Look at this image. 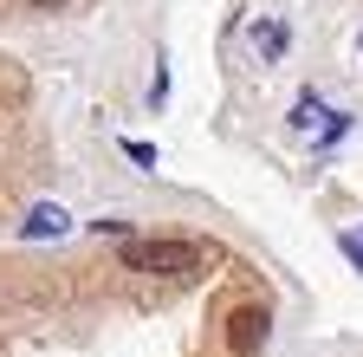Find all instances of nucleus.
<instances>
[{
	"instance_id": "f257e3e1",
	"label": "nucleus",
	"mask_w": 363,
	"mask_h": 357,
	"mask_svg": "<svg viewBox=\"0 0 363 357\" xmlns=\"http://www.w3.org/2000/svg\"><path fill=\"white\" fill-rule=\"evenodd\" d=\"M123 266L130 273H195L201 247L195 241H123Z\"/></svg>"
},
{
	"instance_id": "f03ea898",
	"label": "nucleus",
	"mask_w": 363,
	"mask_h": 357,
	"mask_svg": "<svg viewBox=\"0 0 363 357\" xmlns=\"http://www.w3.org/2000/svg\"><path fill=\"white\" fill-rule=\"evenodd\" d=\"M292 130H305V137H318V143H337L344 130H350V117H337V111H325L311 92L292 104Z\"/></svg>"
},
{
	"instance_id": "7ed1b4c3",
	"label": "nucleus",
	"mask_w": 363,
	"mask_h": 357,
	"mask_svg": "<svg viewBox=\"0 0 363 357\" xmlns=\"http://www.w3.org/2000/svg\"><path fill=\"white\" fill-rule=\"evenodd\" d=\"M259 338H266V312H259V305H240V312H227V344H234L240 357H247Z\"/></svg>"
},
{
	"instance_id": "20e7f679",
	"label": "nucleus",
	"mask_w": 363,
	"mask_h": 357,
	"mask_svg": "<svg viewBox=\"0 0 363 357\" xmlns=\"http://www.w3.org/2000/svg\"><path fill=\"white\" fill-rule=\"evenodd\" d=\"M72 228V214L59 208V202H39V208H26V221H20V234L26 241H45V234H65Z\"/></svg>"
},
{
	"instance_id": "39448f33",
	"label": "nucleus",
	"mask_w": 363,
	"mask_h": 357,
	"mask_svg": "<svg viewBox=\"0 0 363 357\" xmlns=\"http://www.w3.org/2000/svg\"><path fill=\"white\" fill-rule=\"evenodd\" d=\"M247 39H253V53H259L266 65H272V59H286V26H279V20H253Z\"/></svg>"
},
{
	"instance_id": "423d86ee",
	"label": "nucleus",
	"mask_w": 363,
	"mask_h": 357,
	"mask_svg": "<svg viewBox=\"0 0 363 357\" xmlns=\"http://www.w3.org/2000/svg\"><path fill=\"white\" fill-rule=\"evenodd\" d=\"M123 156L136 163V169H156L162 156H156V143H143V137H123Z\"/></svg>"
},
{
	"instance_id": "0eeeda50",
	"label": "nucleus",
	"mask_w": 363,
	"mask_h": 357,
	"mask_svg": "<svg viewBox=\"0 0 363 357\" xmlns=\"http://www.w3.org/2000/svg\"><path fill=\"white\" fill-rule=\"evenodd\" d=\"M337 247H344V260L363 273V234H337Z\"/></svg>"
},
{
	"instance_id": "6e6552de",
	"label": "nucleus",
	"mask_w": 363,
	"mask_h": 357,
	"mask_svg": "<svg viewBox=\"0 0 363 357\" xmlns=\"http://www.w3.org/2000/svg\"><path fill=\"white\" fill-rule=\"evenodd\" d=\"M169 98V65H156V78H150V104H162Z\"/></svg>"
},
{
	"instance_id": "1a4fd4ad",
	"label": "nucleus",
	"mask_w": 363,
	"mask_h": 357,
	"mask_svg": "<svg viewBox=\"0 0 363 357\" xmlns=\"http://www.w3.org/2000/svg\"><path fill=\"white\" fill-rule=\"evenodd\" d=\"M33 7H59V0H33Z\"/></svg>"
},
{
	"instance_id": "9d476101",
	"label": "nucleus",
	"mask_w": 363,
	"mask_h": 357,
	"mask_svg": "<svg viewBox=\"0 0 363 357\" xmlns=\"http://www.w3.org/2000/svg\"><path fill=\"white\" fill-rule=\"evenodd\" d=\"M357 46H363V39H357Z\"/></svg>"
}]
</instances>
